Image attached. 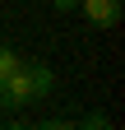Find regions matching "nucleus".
Instances as JSON below:
<instances>
[{
    "mask_svg": "<svg viewBox=\"0 0 125 130\" xmlns=\"http://www.w3.org/2000/svg\"><path fill=\"white\" fill-rule=\"evenodd\" d=\"M56 84V74L46 70L42 60H23L9 79H0V107H23V102H37L46 98Z\"/></svg>",
    "mask_w": 125,
    "mask_h": 130,
    "instance_id": "1",
    "label": "nucleus"
},
{
    "mask_svg": "<svg viewBox=\"0 0 125 130\" xmlns=\"http://www.w3.org/2000/svg\"><path fill=\"white\" fill-rule=\"evenodd\" d=\"M79 5H84V14H88L93 28H111V23H120V0H79Z\"/></svg>",
    "mask_w": 125,
    "mask_h": 130,
    "instance_id": "2",
    "label": "nucleus"
},
{
    "mask_svg": "<svg viewBox=\"0 0 125 130\" xmlns=\"http://www.w3.org/2000/svg\"><path fill=\"white\" fill-rule=\"evenodd\" d=\"M19 65H23V56L14 51V46H0V79H9L14 70H19Z\"/></svg>",
    "mask_w": 125,
    "mask_h": 130,
    "instance_id": "3",
    "label": "nucleus"
},
{
    "mask_svg": "<svg viewBox=\"0 0 125 130\" xmlns=\"http://www.w3.org/2000/svg\"><path fill=\"white\" fill-rule=\"evenodd\" d=\"M79 130H111V116H107V111H88Z\"/></svg>",
    "mask_w": 125,
    "mask_h": 130,
    "instance_id": "4",
    "label": "nucleus"
},
{
    "mask_svg": "<svg viewBox=\"0 0 125 130\" xmlns=\"http://www.w3.org/2000/svg\"><path fill=\"white\" fill-rule=\"evenodd\" d=\"M37 130H79V125H70V121H46V125H37Z\"/></svg>",
    "mask_w": 125,
    "mask_h": 130,
    "instance_id": "5",
    "label": "nucleus"
},
{
    "mask_svg": "<svg viewBox=\"0 0 125 130\" xmlns=\"http://www.w3.org/2000/svg\"><path fill=\"white\" fill-rule=\"evenodd\" d=\"M51 5H56L60 14H65V9H74V5H79V0H51Z\"/></svg>",
    "mask_w": 125,
    "mask_h": 130,
    "instance_id": "6",
    "label": "nucleus"
},
{
    "mask_svg": "<svg viewBox=\"0 0 125 130\" xmlns=\"http://www.w3.org/2000/svg\"><path fill=\"white\" fill-rule=\"evenodd\" d=\"M5 130H19V125H5Z\"/></svg>",
    "mask_w": 125,
    "mask_h": 130,
    "instance_id": "7",
    "label": "nucleus"
}]
</instances>
